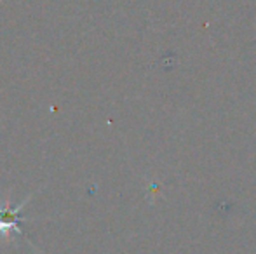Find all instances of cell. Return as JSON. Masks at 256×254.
I'll list each match as a JSON object with an SVG mask.
<instances>
[{"mask_svg":"<svg viewBox=\"0 0 256 254\" xmlns=\"http://www.w3.org/2000/svg\"><path fill=\"white\" fill-rule=\"evenodd\" d=\"M26 202L28 200H24V202H21L20 206L14 207V209H10L9 206H6V207L0 206V237H2V235L12 234V232H16V234H20V235H24L23 230L20 228V221H21L20 213Z\"/></svg>","mask_w":256,"mask_h":254,"instance_id":"cell-1","label":"cell"}]
</instances>
